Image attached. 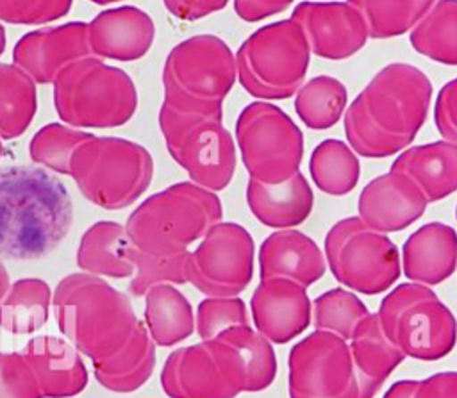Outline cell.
Instances as JSON below:
<instances>
[{"label": "cell", "instance_id": "6da1fadb", "mask_svg": "<svg viewBox=\"0 0 457 398\" xmlns=\"http://www.w3.org/2000/svg\"><path fill=\"white\" fill-rule=\"evenodd\" d=\"M52 307L61 334L91 361L102 387L132 393L148 382L155 369V343L129 294L80 271L61 278Z\"/></svg>", "mask_w": 457, "mask_h": 398}, {"label": "cell", "instance_id": "7a4b0ae2", "mask_svg": "<svg viewBox=\"0 0 457 398\" xmlns=\"http://www.w3.org/2000/svg\"><path fill=\"white\" fill-rule=\"evenodd\" d=\"M432 84L416 66L391 62L378 70L345 111L350 148L368 159L403 152L423 127Z\"/></svg>", "mask_w": 457, "mask_h": 398}, {"label": "cell", "instance_id": "3957f363", "mask_svg": "<svg viewBox=\"0 0 457 398\" xmlns=\"http://www.w3.org/2000/svg\"><path fill=\"white\" fill-rule=\"evenodd\" d=\"M73 223L66 186L32 164L0 168V255L36 261L52 253Z\"/></svg>", "mask_w": 457, "mask_h": 398}, {"label": "cell", "instance_id": "277c9868", "mask_svg": "<svg viewBox=\"0 0 457 398\" xmlns=\"http://www.w3.org/2000/svg\"><path fill=\"white\" fill-rule=\"evenodd\" d=\"M221 218L216 193L191 180L177 182L143 200L130 212L125 232L139 252L170 257L187 252Z\"/></svg>", "mask_w": 457, "mask_h": 398}, {"label": "cell", "instance_id": "5b68a950", "mask_svg": "<svg viewBox=\"0 0 457 398\" xmlns=\"http://www.w3.org/2000/svg\"><path fill=\"white\" fill-rule=\"evenodd\" d=\"M54 107L70 127L112 129L134 116L137 91L127 71L89 55L57 73Z\"/></svg>", "mask_w": 457, "mask_h": 398}, {"label": "cell", "instance_id": "8992f818", "mask_svg": "<svg viewBox=\"0 0 457 398\" xmlns=\"http://www.w3.org/2000/svg\"><path fill=\"white\" fill-rule=\"evenodd\" d=\"M236 79V55L221 37H187L164 61V104L184 112L223 114V102Z\"/></svg>", "mask_w": 457, "mask_h": 398}, {"label": "cell", "instance_id": "52a82bcc", "mask_svg": "<svg viewBox=\"0 0 457 398\" xmlns=\"http://www.w3.org/2000/svg\"><path fill=\"white\" fill-rule=\"evenodd\" d=\"M68 175L86 200L116 211L132 205L148 189L154 159L139 143L93 136L73 152Z\"/></svg>", "mask_w": 457, "mask_h": 398}, {"label": "cell", "instance_id": "ba28073f", "mask_svg": "<svg viewBox=\"0 0 457 398\" xmlns=\"http://www.w3.org/2000/svg\"><path fill=\"white\" fill-rule=\"evenodd\" d=\"M311 50L291 18L268 23L250 34L236 54L237 80L259 100L293 96L307 75Z\"/></svg>", "mask_w": 457, "mask_h": 398}, {"label": "cell", "instance_id": "9c48e42d", "mask_svg": "<svg viewBox=\"0 0 457 398\" xmlns=\"http://www.w3.org/2000/svg\"><path fill=\"white\" fill-rule=\"evenodd\" d=\"M377 316L403 357L439 361L455 346L457 319L428 286L405 282L393 287L382 298Z\"/></svg>", "mask_w": 457, "mask_h": 398}, {"label": "cell", "instance_id": "30bf717a", "mask_svg": "<svg viewBox=\"0 0 457 398\" xmlns=\"http://www.w3.org/2000/svg\"><path fill=\"white\" fill-rule=\"evenodd\" d=\"M159 129L168 153L193 184L212 193L230 184L236 171V143L223 125V114L184 112L162 102Z\"/></svg>", "mask_w": 457, "mask_h": 398}, {"label": "cell", "instance_id": "8fae6325", "mask_svg": "<svg viewBox=\"0 0 457 398\" xmlns=\"http://www.w3.org/2000/svg\"><path fill=\"white\" fill-rule=\"evenodd\" d=\"M323 255L334 278L362 294L387 291L402 273L396 245L359 216L343 218L330 227Z\"/></svg>", "mask_w": 457, "mask_h": 398}, {"label": "cell", "instance_id": "7c38bea8", "mask_svg": "<svg viewBox=\"0 0 457 398\" xmlns=\"http://www.w3.org/2000/svg\"><path fill=\"white\" fill-rule=\"evenodd\" d=\"M236 143L253 180L278 184L300 171L303 134L278 105L264 100L248 104L236 120Z\"/></svg>", "mask_w": 457, "mask_h": 398}, {"label": "cell", "instance_id": "4fadbf2b", "mask_svg": "<svg viewBox=\"0 0 457 398\" xmlns=\"http://www.w3.org/2000/svg\"><path fill=\"white\" fill-rule=\"evenodd\" d=\"M253 239L245 227L218 221L189 252L186 278L205 296H237L253 277Z\"/></svg>", "mask_w": 457, "mask_h": 398}, {"label": "cell", "instance_id": "5bb4252c", "mask_svg": "<svg viewBox=\"0 0 457 398\" xmlns=\"http://www.w3.org/2000/svg\"><path fill=\"white\" fill-rule=\"evenodd\" d=\"M289 398H361L348 341L314 330L287 357Z\"/></svg>", "mask_w": 457, "mask_h": 398}, {"label": "cell", "instance_id": "9a60e30c", "mask_svg": "<svg viewBox=\"0 0 457 398\" xmlns=\"http://www.w3.org/2000/svg\"><path fill=\"white\" fill-rule=\"evenodd\" d=\"M291 20L302 29L311 54L330 61L352 57L370 37L364 18L348 2L305 0L295 5Z\"/></svg>", "mask_w": 457, "mask_h": 398}, {"label": "cell", "instance_id": "2e32d148", "mask_svg": "<svg viewBox=\"0 0 457 398\" xmlns=\"http://www.w3.org/2000/svg\"><path fill=\"white\" fill-rule=\"evenodd\" d=\"M211 353L237 393H257L270 387L277 375L271 343L250 325H241L205 341Z\"/></svg>", "mask_w": 457, "mask_h": 398}, {"label": "cell", "instance_id": "e0dca14e", "mask_svg": "<svg viewBox=\"0 0 457 398\" xmlns=\"http://www.w3.org/2000/svg\"><path fill=\"white\" fill-rule=\"evenodd\" d=\"M87 23L68 21L27 32L12 48V61L36 84H54L57 73L79 59L89 57Z\"/></svg>", "mask_w": 457, "mask_h": 398}, {"label": "cell", "instance_id": "ac0fdd59", "mask_svg": "<svg viewBox=\"0 0 457 398\" xmlns=\"http://www.w3.org/2000/svg\"><path fill=\"white\" fill-rule=\"evenodd\" d=\"M255 330L270 343L286 344L311 323L312 303L307 289L287 278H261L250 298Z\"/></svg>", "mask_w": 457, "mask_h": 398}, {"label": "cell", "instance_id": "d6986e66", "mask_svg": "<svg viewBox=\"0 0 457 398\" xmlns=\"http://www.w3.org/2000/svg\"><path fill=\"white\" fill-rule=\"evenodd\" d=\"M428 202L421 189L403 173L389 170L370 180L359 195V218L373 230L400 232L418 221Z\"/></svg>", "mask_w": 457, "mask_h": 398}, {"label": "cell", "instance_id": "ffe728a7", "mask_svg": "<svg viewBox=\"0 0 457 398\" xmlns=\"http://www.w3.org/2000/svg\"><path fill=\"white\" fill-rule=\"evenodd\" d=\"M154 37V20L148 12L134 5L105 9L87 23L91 54L102 61H137L148 54Z\"/></svg>", "mask_w": 457, "mask_h": 398}, {"label": "cell", "instance_id": "44dd1931", "mask_svg": "<svg viewBox=\"0 0 457 398\" xmlns=\"http://www.w3.org/2000/svg\"><path fill=\"white\" fill-rule=\"evenodd\" d=\"M43 398H70L87 387V369L82 355L64 337L36 336L21 350Z\"/></svg>", "mask_w": 457, "mask_h": 398}, {"label": "cell", "instance_id": "7402d4cb", "mask_svg": "<svg viewBox=\"0 0 457 398\" xmlns=\"http://www.w3.org/2000/svg\"><path fill=\"white\" fill-rule=\"evenodd\" d=\"M161 387L170 398H236L239 394L218 368L205 341L177 348L166 357Z\"/></svg>", "mask_w": 457, "mask_h": 398}, {"label": "cell", "instance_id": "603a6c76", "mask_svg": "<svg viewBox=\"0 0 457 398\" xmlns=\"http://www.w3.org/2000/svg\"><path fill=\"white\" fill-rule=\"evenodd\" d=\"M325 271L327 262L321 248L300 230H275L259 248L261 278H287L307 289Z\"/></svg>", "mask_w": 457, "mask_h": 398}, {"label": "cell", "instance_id": "cb8c5ba5", "mask_svg": "<svg viewBox=\"0 0 457 398\" xmlns=\"http://www.w3.org/2000/svg\"><path fill=\"white\" fill-rule=\"evenodd\" d=\"M402 269L411 282L437 286L457 269V232L430 221L414 230L402 248Z\"/></svg>", "mask_w": 457, "mask_h": 398}, {"label": "cell", "instance_id": "d4e9b609", "mask_svg": "<svg viewBox=\"0 0 457 398\" xmlns=\"http://www.w3.org/2000/svg\"><path fill=\"white\" fill-rule=\"evenodd\" d=\"M246 203L262 225L284 230L302 225L311 216L314 195L303 173L298 171L278 184L248 178Z\"/></svg>", "mask_w": 457, "mask_h": 398}, {"label": "cell", "instance_id": "484cf974", "mask_svg": "<svg viewBox=\"0 0 457 398\" xmlns=\"http://www.w3.org/2000/svg\"><path fill=\"white\" fill-rule=\"evenodd\" d=\"M361 398H373L387 377L402 364L403 353L386 336L377 312H370L348 339Z\"/></svg>", "mask_w": 457, "mask_h": 398}, {"label": "cell", "instance_id": "4316f807", "mask_svg": "<svg viewBox=\"0 0 457 398\" xmlns=\"http://www.w3.org/2000/svg\"><path fill=\"white\" fill-rule=\"evenodd\" d=\"M391 170L409 177L428 203L443 200L457 191V143L441 139L407 148Z\"/></svg>", "mask_w": 457, "mask_h": 398}, {"label": "cell", "instance_id": "83f0119b", "mask_svg": "<svg viewBox=\"0 0 457 398\" xmlns=\"http://www.w3.org/2000/svg\"><path fill=\"white\" fill-rule=\"evenodd\" d=\"M132 243L125 227L118 221H96L80 237L77 248V266L82 273L109 278H127L134 275L129 259Z\"/></svg>", "mask_w": 457, "mask_h": 398}, {"label": "cell", "instance_id": "f1b7e54d", "mask_svg": "<svg viewBox=\"0 0 457 398\" xmlns=\"http://www.w3.org/2000/svg\"><path fill=\"white\" fill-rule=\"evenodd\" d=\"M145 327L155 346H173L195 332L189 300L173 284H157L145 293Z\"/></svg>", "mask_w": 457, "mask_h": 398}, {"label": "cell", "instance_id": "f546056e", "mask_svg": "<svg viewBox=\"0 0 457 398\" xmlns=\"http://www.w3.org/2000/svg\"><path fill=\"white\" fill-rule=\"evenodd\" d=\"M52 296V289L43 278L16 280L0 302V328L14 336L39 330L48 321Z\"/></svg>", "mask_w": 457, "mask_h": 398}, {"label": "cell", "instance_id": "4dcf8cb0", "mask_svg": "<svg viewBox=\"0 0 457 398\" xmlns=\"http://www.w3.org/2000/svg\"><path fill=\"white\" fill-rule=\"evenodd\" d=\"M412 48L446 66H457V0H436L411 29Z\"/></svg>", "mask_w": 457, "mask_h": 398}, {"label": "cell", "instance_id": "1f68e13d", "mask_svg": "<svg viewBox=\"0 0 457 398\" xmlns=\"http://www.w3.org/2000/svg\"><path fill=\"white\" fill-rule=\"evenodd\" d=\"M37 109L36 82L16 64L0 62V139L20 137Z\"/></svg>", "mask_w": 457, "mask_h": 398}, {"label": "cell", "instance_id": "d6a6232c", "mask_svg": "<svg viewBox=\"0 0 457 398\" xmlns=\"http://www.w3.org/2000/svg\"><path fill=\"white\" fill-rule=\"evenodd\" d=\"M309 173L320 191L343 196L357 186L361 164L350 145L339 139H325L311 153Z\"/></svg>", "mask_w": 457, "mask_h": 398}, {"label": "cell", "instance_id": "836d02e7", "mask_svg": "<svg viewBox=\"0 0 457 398\" xmlns=\"http://www.w3.org/2000/svg\"><path fill=\"white\" fill-rule=\"evenodd\" d=\"M346 102L345 84L330 75H318L302 84L295 93L296 116L312 130L334 127L345 114Z\"/></svg>", "mask_w": 457, "mask_h": 398}, {"label": "cell", "instance_id": "e575fe53", "mask_svg": "<svg viewBox=\"0 0 457 398\" xmlns=\"http://www.w3.org/2000/svg\"><path fill=\"white\" fill-rule=\"evenodd\" d=\"M352 4L368 27L373 39L396 37L411 30L436 0H346Z\"/></svg>", "mask_w": 457, "mask_h": 398}, {"label": "cell", "instance_id": "d590c367", "mask_svg": "<svg viewBox=\"0 0 457 398\" xmlns=\"http://www.w3.org/2000/svg\"><path fill=\"white\" fill-rule=\"evenodd\" d=\"M370 314L364 302L350 289L334 287L321 293L312 302L314 330L330 332L348 341L355 327Z\"/></svg>", "mask_w": 457, "mask_h": 398}, {"label": "cell", "instance_id": "8d00e7d4", "mask_svg": "<svg viewBox=\"0 0 457 398\" xmlns=\"http://www.w3.org/2000/svg\"><path fill=\"white\" fill-rule=\"evenodd\" d=\"M93 136L95 134L66 123H48L32 136L29 155L36 164L48 168L50 171L68 175L73 152Z\"/></svg>", "mask_w": 457, "mask_h": 398}, {"label": "cell", "instance_id": "74e56055", "mask_svg": "<svg viewBox=\"0 0 457 398\" xmlns=\"http://www.w3.org/2000/svg\"><path fill=\"white\" fill-rule=\"evenodd\" d=\"M187 255L189 250L179 255L161 257L139 252L137 248L130 246L129 259L134 266V275L129 284V294L145 296V293L157 284H186Z\"/></svg>", "mask_w": 457, "mask_h": 398}, {"label": "cell", "instance_id": "f35d334b", "mask_svg": "<svg viewBox=\"0 0 457 398\" xmlns=\"http://www.w3.org/2000/svg\"><path fill=\"white\" fill-rule=\"evenodd\" d=\"M248 325V311L241 298H204L195 314V330L202 341H211L218 337L221 332Z\"/></svg>", "mask_w": 457, "mask_h": 398}, {"label": "cell", "instance_id": "ab89813d", "mask_svg": "<svg viewBox=\"0 0 457 398\" xmlns=\"http://www.w3.org/2000/svg\"><path fill=\"white\" fill-rule=\"evenodd\" d=\"M73 0H0V20L14 25H43L66 16Z\"/></svg>", "mask_w": 457, "mask_h": 398}, {"label": "cell", "instance_id": "60d3db41", "mask_svg": "<svg viewBox=\"0 0 457 398\" xmlns=\"http://www.w3.org/2000/svg\"><path fill=\"white\" fill-rule=\"evenodd\" d=\"M0 398H43L21 352H0Z\"/></svg>", "mask_w": 457, "mask_h": 398}, {"label": "cell", "instance_id": "b9f144b4", "mask_svg": "<svg viewBox=\"0 0 457 398\" xmlns=\"http://www.w3.org/2000/svg\"><path fill=\"white\" fill-rule=\"evenodd\" d=\"M434 123L445 141L457 143V79L439 89L434 105Z\"/></svg>", "mask_w": 457, "mask_h": 398}, {"label": "cell", "instance_id": "7bdbcfd3", "mask_svg": "<svg viewBox=\"0 0 457 398\" xmlns=\"http://www.w3.org/2000/svg\"><path fill=\"white\" fill-rule=\"evenodd\" d=\"M228 2L230 0H162L166 11L182 21H196L205 18L225 9Z\"/></svg>", "mask_w": 457, "mask_h": 398}, {"label": "cell", "instance_id": "ee69618b", "mask_svg": "<svg viewBox=\"0 0 457 398\" xmlns=\"http://www.w3.org/2000/svg\"><path fill=\"white\" fill-rule=\"evenodd\" d=\"M295 0H234L236 14L248 23L261 21L286 11Z\"/></svg>", "mask_w": 457, "mask_h": 398}, {"label": "cell", "instance_id": "f6af8a7d", "mask_svg": "<svg viewBox=\"0 0 457 398\" xmlns=\"http://www.w3.org/2000/svg\"><path fill=\"white\" fill-rule=\"evenodd\" d=\"M414 398H457V371H439L420 380Z\"/></svg>", "mask_w": 457, "mask_h": 398}, {"label": "cell", "instance_id": "bcb514c9", "mask_svg": "<svg viewBox=\"0 0 457 398\" xmlns=\"http://www.w3.org/2000/svg\"><path fill=\"white\" fill-rule=\"evenodd\" d=\"M418 382L420 380H396L386 393L382 398H414L416 389H418Z\"/></svg>", "mask_w": 457, "mask_h": 398}, {"label": "cell", "instance_id": "7dc6e473", "mask_svg": "<svg viewBox=\"0 0 457 398\" xmlns=\"http://www.w3.org/2000/svg\"><path fill=\"white\" fill-rule=\"evenodd\" d=\"M11 287V278H9V273H7V268L4 266V262L0 261V302L4 300V296L7 294Z\"/></svg>", "mask_w": 457, "mask_h": 398}, {"label": "cell", "instance_id": "c3c4849f", "mask_svg": "<svg viewBox=\"0 0 457 398\" xmlns=\"http://www.w3.org/2000/svg\"><path fill=\"white\" fill-rule=\"evenodd\" d=\"M5 43H7L5 29H4V25L0 23V55H2V54H4V50H5Z\"/></svg>", "mask_w": 457, "mask_h": 398}, {"label": "cell", "instance_id": "681fc988", "mask_svg": "<svg viewBox=\"0 0 457 398\" xmlns=\"http://www.w3.org/2000/svg\"><path fill=\"white\" fill-rule=\"evenodd\" d=\"M93 4H98V5H107V4H114V2H121V0H89Z\"/></svg>", "mask_w": 457, "mask_h": 398}, {"label": "cell", "instance_id": "f907efd6", "mask_svg": "<svg viewBox=\"0 0 457 398\" xmlns=\"http://www.w3.org/2000/svg\"><path fill=\"white\" fill-rule=\"evenodd\" d=\"M2 153H4V146H2V139H0V157H2Z\"/></svg>", "mask_w": 457, "mask_h": 398}, {"label": "cell", "instance_id": "816d5d0a", "mask_svg": "<svg viewBox=\"0 0 457 398\" xmlns=\"http://www.w3.org/2000/svg\"><path fill=\"white\" fill-rule=\"evenodd\" d=\"M455 220H457V207H455Z\"/></svg>", "mask_w": 457, "mask_h": 398}]
</instances>
